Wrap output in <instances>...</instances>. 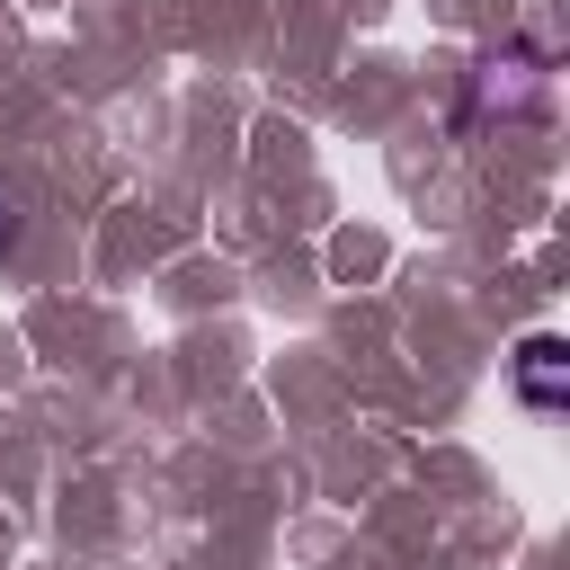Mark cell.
I'll return each mask as SVG.
<instances>
[{
    "instance_id": "6da1fadb",
    "label": "cell",
    "mask_w": 570,
    "mask_h": 570,
    "mask_svg": "<svg viewBox=\"0 0 570 570\" xmlns=\"http://www.w3.org/2000/svg\"><path fill=\"white\" fill-rule=\"evenodd\" d=\"M517 392H525V410H552V401H561V338H525Z\"/></svg>"
}]
</instances>
